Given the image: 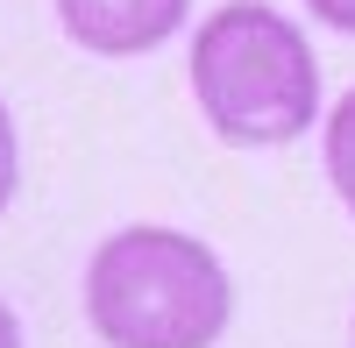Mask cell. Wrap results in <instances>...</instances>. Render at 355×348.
Segmentation results:
<instances>
[{
    "instance_id": "1",
    "label": "cell",
    "mask_w": 355,
    "mask_h": 348,
    "mask_svg": "<svg viewBox=\"0 0 355 348\" xmlns=\"http://www.w3.org/2000/svg\"><path fill=\"white\" fill-rule=\"evenodd\" d=\"M192 100L234 150H284L320 121V57L291 15L227 0L192 36Z\"/></svg>"
},
{
    "instance_id": "2",
    "label": "cell",
    "mask_w": 355,
    "mask_h": 348,
    "mask_svg": "<svg viewBox=\"0 0 355 348\" xmlns=\"http://www.w3.org/2000/svg\"><path fill=\"white\" fill-rule=\"evenodd\" d=\"M85 320L107 348H214L234 320V284L199 235L121 227L85 263Z\"/></svg>"
},
{
    "instance_id": "3",
    "label": "cell",
    "mask_w": 355,
    "mask_h": 348,
    "mask_svg": "<svg viewBox=\"0 0 355 348\" xmlns=\"http://www.w3.org/2000/svg\"><path fill=\"white\" fill-rule=\"evenodd\" d=\"M192 0H57L64 36L93 57H142L185 28Z\"/></svg>"
},
{
    "instance_id": "4",
    "label": "cell",
    "mask_w": 355,
    "mask_h": 348,
    "mask_svg": "<svg viewBox=\"0 0 355 348\" xmlns=\"http://www.w3.org/2000/svg\"><path fill=\"white\" fill-rule=\"evenodd\" d=\"M320 150H327V178H334L341 207H348V220H355V85L334 100V114H327V135H320Z\"/></svg>"
},
{
    "instance_id": "5",
    "label": "cell",
    "mask_w": 355,
    "mask_h": 348,
    "mask_svg": "<svg viewBox=\"0 0 355 348\" xmlns=\"http://www.w3.org/2000/svg\"><path fill=\"white\" fill-rule=\"evenodd\" d=\"M15 185H21V135H15L8 100H0V214L15 207Z\"/></svg>"
},
{
    "instance_id": "6",
    "label": "cell",
    "mask_w": 355,
    "mask_h": 348,
    "mask_svg": "<svg viewBox=\"0 0 355 348\" xmlns=\"http://www.w3.org/2000/svg\"><path fill=\"white\" fill-rule=\"evenodd\" d=\"M306 8L327 21V28H341V36H355V0H306Z\"/></svg>"
},
{
    "instance_id": "7",
    "label": "cell",
    "mask_w": 355,
    "mask_h": 348,
    "mask_svg": "<svg viewBox=\"0 0 355 348\" xmlns=\"http://www.w3.org/2000/svg\"><path fill=\"white\" fill-rule=\"evenodd\" d=\"M0 348H21V320H15V306H0Z\"/></svg>"
}]
</instances>
